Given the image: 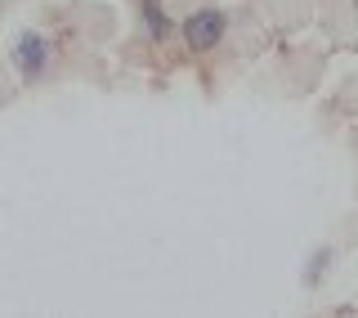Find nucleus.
Segmentation results:
<instances>
[{
    "mask_svg": "<svg viewBox=\"0 0 358 318\" xmlns=\"http://www.w3.org/2000/svg\"><path fill=\"white\" fill-rule=\"evenodd\" d=\"M184 41L193 50H215L224 41V9H197L184 18Z\"/></svg>",
    "mask_w": 358,
    "mask_h": 318,
    "instance_id": "f257e3e1",
    "label": "nucleus"
},
{
    "mask_svg": "<svg viewBox=\"0 0 358 318\" xmlns=\"http://www.w3.org/2000/svg\"><path fill=\"white\" fill-rule=\"evenodd\" d=\"M45 63H50V41L41 36V32H18L14 41V67L27 81H36V76L45 72Z\"/></svg>",
    "mask_w": 358,
    "mask_h": 318,
    "instance_id": "f03ea898",
    "label": "nucleus"
},
{
    "mask_svg": "<svg viewBox=\"0 0 358 318\" xmlns=\"http://www.w3.org/2000/svg\"><path fill=\"white\" fill-rule=\"evenodd\" d=\"M143 22H148L152 41H166V36H171V18H166L162 0H143Z\"/></svg>",
    "mask_w": 358,
    "mask_h": 318,
    "instance_id": "7ed1b4c3",
    "label": "nucleus"
}]
</instances>
